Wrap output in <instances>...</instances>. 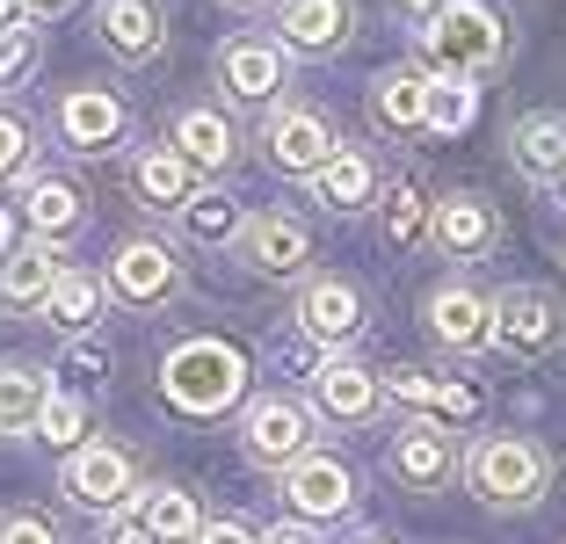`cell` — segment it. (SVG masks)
I'll return each instance as SVG.
<instances>
[{
	"mask_svg": "<svg viewBox=\"0 0 566 544\" xmlns=\"http://www.w3.org/2000/svg\"><path fill=\"white\" fill-rule=\"evenodd\" d=\"M465 487H472V501H480V509L523 515V509H537V501H545L552 458L531 443V436H480V443H472V458H465Z\"/></svg>",
	"mask_w": 566,
	"mask_h": 544,
	"instance_id": "cell-1",
	"label": "cell"
},
{
	"mask_svg": "<svg viewBox=\"0 0 566 544\" xmlns=\"http://www.w3.org/2000/svg\"><path fill=\"white\" fill-rule=\"evenodd\" d=\"M421 51H429V66L443 81H480V73L501 66V51H509V30L486 0H443L429 22H421Z\"/></svg>",
	"mask_w": 566,
	"mask_h": 544,
	"instance_id": "cell-2",
	"label": "cell"
},
{
	"mask_svg": "<svg viewBox=\"0 0 566 544\" xmlns=\"http://www.w3.org/2000/svg\"><path fill=\"white\" fill-rule=\"evenodd\" d=\"M240 378H248V363L226 342H182V348H167V363H160V393H167V407H182V414H226Z\"/></svg>",
	"mask_w": 566,
	"mask_h": 544,
	"instance_id": "cell-3",
	"label": "cell"
},
{
	"mask_svg": "<svg viewBox=\"0 0 566 544\" xmlns=\"http://www.w3.org/2000/svg\"><path fill=\"white\" fill-rule=\"evenodd\" d=\"M59 494L81 515H117L124 501L146 494V487H138V458L124 443H81L66 458V472H59Z\"/></svg>",
	"mask_w": 566,
	"mask_h": 544,
	"instance_id": "cell-4",
	"label": "cell"
},
{
	"mask_svg": "<svg viewBox=\"0 0 566 544\" xmlns=\"http://www.w3.org/2000/svg\"><path fill=\"white\" fill-rule=\"evenodd\" d=\"M240 450H248V464H262V472H291L298 458H313V407L305 399H254L248 421H240Z\"/></svg>",
	"mask_w": 566,
	"mask_h": 544,
	"instance_id": "cell-5",
	"label": "cell"
},
{
	"mask_svg": "<svg viewBox=\"0 0 566 544\" xmlns=\"http://www.w3.org/2000/svg\"><path fill=\"white\" fill-rule=\"evenodd\" d=\"M51 132H59V146L81 153V160H95V153H117L124 132H132V109H124L109 87L81 81L59 95V109H51Z\"/></svg>",
	"mask_w": 566,
	"mask_h": 544,
	"instance_id": "cell-6",
	"label": "cell"
},
{
	"mask_svg": "<svg viewBox=\"0 0 566 544\" xmlns=\"http://www.w3.org/2000/svg\"><path fill=\"white\" fill-rule=\"evenodd\" d=\"M218 87L240 109H276V95L291 87V59H283L276 36H233L218 51Z\"/></svg>",
	"mask_w": 566,
	"mask_h": 544,
	"instance_id": "cell-7",
	"label": "cell"
},
{
	"mask_svg": "<svg viewBox=\"0 0 566 544\" xmlns=\"http://www.w3.org/2000/svg\"><path fill=\"white\" fill-rule=\"evenodd\" d=\"M262 146H269V167H276V175H305V181H313L319 167L342 153V138H334V124H327L319 109H305V102H283V109H269Z\"/></svg>",
	"mask_w": 566,
	"mask_h": 544,
	"instance_id": "cell-8",
	"label": "cell"
},
{
	"mask_svg": "<svg viewBox=\"0 0 566 544\" xmlns=\"http://www.w3.org/2000/svg\"><path fill=\"white\" fill-rule=\"evenodd\" d=\"M102 291L117 297V305H132V313H153V305H167V297L182 291V262H175L160 240H124V248L109 254Z\"/></svg>",
	"mask_w": 566,
	"mask_h": 544,
	"instance_id": "cell-9",
	"label": "cell"
},
{
	"mask_svg": "<svg viewBox=\"0 0 566 544\" xmlns=\"http://www.w3.org/2000/svg\"><path fill=\"white\" fill-rule=\"evenodd\" d=\"M494 348L501 356H523V363L559 348V297L537 291V283H509L494 297Z\"/></svg>",
	"mask_w": 566,
	"mask_h": 544,
	"instance_id": "cell-10",
	"label": "cell"
},
{
	"mask_svg": "<svg viewBox=\"0 0 566 544\" xmlns=\"http://www.w3.org/2000/svg\"><path fill=\"white\" fill-rule=\"evenodd\" d=\"M429 240L450 254V262H480V254L501 240V218H494V203H486L480 189H443V197L429 203Z\"/></svg>",
	"mask_w": 566,
	"mask_h": 544,
	"instance_id": "cell-11",
	"label": "cell"
},
{
	"mask_svg": "<svg viewBox=\"0 0 566 544\" xmlns=\"http://www.w3.org/2000/svg\"><path fill=\"white\" fill-rule=\"evenodd\" d=\"M313 407L327 414V421H342V429H370L378 407H385V378L364 370L356 356H327L313 370Z\"/></svg>",
	"mask_w": 566,
	"mask_h": 544,
	"instance_id": "cell-12",
	"label": "cell"
},
{
	"mask_svg": "<svg viewBox=\"0 0 566 544\" xmlns=\"http://www.w3.org/2000/svg\"><path fill=\"white\" fill-rule=\"evenodd\" d=\"M276 44L298 51V59H334V51H349L356 36V8L349 0H283L276 8Z\"/></svg>",
	"mask_w": 566,
	"mask_h": 544,
	"instance_id": "cell-13",
	"label": "cell"
},
{
	"mask_svg": "<svg viewBox=\"0 0 566 544\" xmlns=\"http://www.w3.org/2000/svg\"><path fill=\"white\" fill-rule=\"evenodd\" d=\"M298 327L313 334V342H327V348H349L356 334L370 327V305H364V291H356L349 276H313L298 291Z\"/></svg>",
	"mask_w": 566,
	"mask_h": 544,
	"instance_id": "cell-14",
	"label": "cell"
},
{
	"mask_svg": "<svg viewBox=\"0 0 566 544\" xmlns=\"http://www.w3.org/2000/svg\"><path fill=\"white\" fill-rule=\"evenodd\" d=\"M283 501H291L305 523H334V515L356 509V472L342 458H327V450H313V458H298L283 472Z\"/></svg>",
	"mask_w": 566,
	"mask_h": 544,
	"instance_id": "cell-15",
	"label": "cell"
},
{
	"mask_svg": "<svg viewBox=\"0 0 566 544\" xmlns=\"http://www.w3.org/2000/svg\"><path fill=\"white\" fill-rule=\"evenodd\" d=\"M95 36L109 59L124 66H153L167 44V22H160V0H95Z\"/></svg>",
	"mask_w": 566,
	"mask_h": 544,
	"instance_id": "cell-16",
	"label": "cell"
},
{
	"mask_svg": "<svg viewBox=\"0 0 566 544\" xmlns=\"http://www.w3.org/2000/svg\"><path fill=\"white\" fill-rule=\"evenodd\" d=\"M385 464H392V479H400L407 494H443L450 479H458V443H450L436 421H415V429L392 436Z\"/></svg>",
	"mask_w": 566,
	"mask_h": 544,
	"instance_id": "cell-17",
	"label": "cell"
},
{
	"mask_svg": "<svg viewBox=\"0 0 566 544\" xmlns=\"http://www.w3.org/2000/svg\"><path fill=\"white\" fill-rule=\"evenodd\" d=\"M240 262H248L254 276H298V269L313 262V232H305L298 218H283V211H262L240 232Z\"/></svg>",
	"mask_w": 566,
	"mask_h": 544,
	"instance_id": "cell-18",
	"label": "cell"
},
{
	"mask_svg": "<svg viewBox=\"0 0 566 544\" xmlns=\"http://www.w3.org/2000/svg\"><path fill=\"white\" fill-rule=\"evenodd\" d=\"M167 146L182 153L197 175H226L240 153V132L226 124V109H211V102H189V109H175V124H167Z\"/></svg>",
	"mask_w": 566,
	"mask_h": 544,
	"instance_id": "cell-19",
	"label": "cell"
},
{
	"mask_svg": "<svg viewBox=\"0 0 566 544\" xmlns=\"http://www.w3.org/2000/svg\"><path fill=\"white\" fill-rule=\"evenodd\" d=\"M429 334L443 348H458V356L494 348V297H480L472 283H443V291L429 297Z\"/></svg>",
	"mask_w": 566,
	"mask_h": 544,
	"instance_id": "cell-20",
	"label": "cell"
},
{
	"mask_svg": "<svg viewBox=\"0 0 566 544\" xmlns=\"http://www.w3.org/2000/svg\"><path fill=\"white\" fill-rule=\"evenodd\" d=\"M370 124L385 138H407V132H429V73L415 66H385L370 81Z\"/></svg>",
	"mask_w": 566,
	"mask_h": 544,
	"instance_id": "cell-21",
	"label": "cell"
},
{
	"mask_svg": "<svg viewBox=\"0 0 566 544\" xmlns=\"http://www.w3.org/2000/svg\"><path fill=\"white\" fill-rule=\"evenodd\" d=\"M22 218L36 226V240H73V232L87 226V197H81V181L73 175H30L22 181Z\"/></svg>",
	"mask_w": 566,
	"mask_h": 544,
	"instance_id": "cell-22",
	"label": "cell"
},
{
	"mask_svg": "<svg viewBox=\"0 0 566 544\" xmlns=\"http://www.w3.org/2000/svg\"><path fill=\"white\" fill-rule=\"evenodd\" d=\"M66 276V262H59V248L51 240H30V248H15L8 262H0V313H44L51 283Z\"/></svg>",
	"mask_w": 566,
	"mask_h": 544,
	"instance_id": "cell-23",
	"label": "cell"
},
{
	"mask_svg": "<svg viewBox=\"0 0 566 544\" xmlns=\"http://www.w3.org/2000/svg\"><path fill=\"white\" fill-rule=\"evenodd\" d=\"M132 189H138V203H146V211H182V203L197 197V167H189L182 153L160 138V146H146L132 160Z\"/></svg>",
	"mask_w": 566,
	"mask_h": 544,
	"instance_id": "cell-24",
	"label": "cell"
},
{
	"mask_svg": "<svg viewBox=\"0 0 566 544\" xmlns=\"http://www.w3.org/2000/svg\"><path fill=\"white\" fill-rule=\"evenodd\" d=\"M378 160H370L364 146H342L327 167L313 175V203H327V211H370L378 203Z\"/></svg>",
	"mask_w": 566,
	"mask_h": 544,
	"instance_id": "cell-25",
	"label": "cell"
},
{
	"mask_svg": "<svg viewBox=\"0 0 566 544\" xmlns=\"http://www.w3.org/2000/svg\"><path fill=\"white\" fill-rule=\"evenodd\" d=\"M51 407V370L30 356H0V436L36 429V414Z\"/></svg>",
	"mask_w": 566,
	"mask_h": 544,
	"instance_id": "cell-26",
	"label": "cell"
},
{
	"mask_svg": "<svg viewBox=\"0 0 566 544\" xmlns=\"http://www.w3.org/2000/svg\"><path fill=\"white\" fill-rule=\"evenodd\" d=\"M509 146H516V167L537 181H559L566 175V116L559 109H537V116H516V132H509Z\"/></svg>",
	"mask_w": 566,
	"mask_h": 544,
	"instance_id": "cell-27",
	"label": "cell"
},
{
	"mask_svg": "<svg viewBox=\"0 0 566 544\" xmlns=\"http://www.w3.org/2000/svg\"><path fill=\"white\" fill-rule=\"evenodd\" d=\"M138 530H146L153 544H197V530H203L197 494H189V487H146V494H138Z\"/></svg>",
	"mask_w": 566,
	"mask_h": 544,
	"instance_id": "cell-28",
	"label": "cell"
},
{
	"mask_svg": "<svg viewBox=\"0 0 566 544\" xmlns=\"http://www.w3.org/2000/svg\"><path fill=\"white\" fill-rule=\"evenodd\" d=\"M95 313H102V276H87V269H66V276L51 283L44 320H51L59 334H73V342H81V334L95 327Z\"/></svg>",
	"mask_w": 566,
	"mask_h": 544,
	"instance_id": "cell-29",
	"label": "cell"
},
{
	"mask_svg": "<svg viewBox=\"0 0 566 544\" xmlns=\"http://www.w3.org/2000/svg\"><path fill=\"white\" fill-rule=\"evenodd\" d=\"M175 218H182V232L197 240V248H226V240H240V232H248V218H240V203L226 197V189H197V197H189Z\"/></svg>",
	"mask_w": 566,
	"mask_h": 544,
	"instance_id": "cell-30",
	"label": "cell"
},
{
	"mask_svg": "<svg viewBox=\"0 0 566 544\" xmlns=\"http://www.w3.org/2000/svg\"><path fill=\"white\" fill-rule=\"evenodd\" d=\"M370 211H378L385 248H415L421 232H429V203H421V189H415V181H385Z\"/></svg>",
	"mask_w": 566,
	"mask_h": 544,
	"instance_id": "cell-31",
	"label": "cell"
},
{
	"mask_svg": "<svg viewBox=\"0 0 566 544\" xmlns=\"http://www.w3.org/2000/svg\"><path fill=\"white\" fill-rule=\"evenodd\" d=\"M44 66V30L36 22H15V30H0V95H15V87L36 81Z\"/></svg>",
	"mask_w": 566,
	"mask_h": 544,
	"instance_id": "cell-32",
	"label": "cell"
},
{
	"mask_svg": "<svg viewBox=\"0 0 566 544\" xmlns=\"http://www.w3.org/2000/svg\"><path fill=\"white\" fill-rule=\"evenodd\" d=\"M480 116V87L472 81H429V132L436 138H458Z\"/></svg>",
	"mask_w": 566,
	"mask_h": 544,
	"instance_id": "cell-33",
	"label": "cell"
},
{
	"mask_svg": "<svg viewBox=\"0 0 566 544\" xmlns=\"http://www.w3.org/2000/svg\"><path fill=\"white\" fill-rule=\"evenodd\" d=\"M36 436H44L51 450H81V436H87V407L73 393H51V407L36 414Z\"/></svg>",
	"mask_w": 566,
	"mask_h": 544,
	"instance_id": "cell-34",
	"label": "cell"
},
{
	"mask_svg": "<svg viewBox=\"0 0 566 544\" xmlns=\"http://www.w3.org/2000/svg\"><path fill=\"white\" fill-rule=\"evenodd\" d=\"M30 153H36V132L22 124L15 109H0V181H30Z\"/></svg>",
	"mask_w": 566,
	"mask_h": 544,
	"instance_id": "cell-35",
	"label": "cell"
},
{
	"mask_svg": "<svg viewBox=\"0 0 566 544\" xmlns=\"http://www.w3.org/2000/svg\"><path fill=\"white\" fill-rule=\"evenodd\" d=\"M0 544H66V530L44 509H0Z\"/></svg>",
	"mask_w": 566,
	"mask_h": 544,
	"instance_id": "cell-36",
	"label": "cell"
},
{
	"mask_svg": "<svg viewBox=\"0 0 566 544\" xmlns=\"http://www.w3.org/2000/svg\"><path fill=\"white\" fill-rule=\"evenodd\" d=\"M59 378H73V385H102V378H109V348L81 334V342L66 348V363H59Z\"/></svg>",
	"mask_w": 566,
	"mask_h": 544,
	"instance_id": "cell-37",
	"label": "cell"
},
{
	"mask_svg": "<svg viewBox=\"0 0 566 544\" xmlns=\"http://www.w3.org/2000/svg\"><path fill=\"white\" fill-rule=\"evenodd\" d=\"M429 407H436V414H458V421H472V414H480V393H472V385H450V378H436Z\"/></svg>",
	"mask_w": 566,
	"mask_h": 544,
	"instance_id": "cell-38",
	"label": "cell"
},
{
	"mask_svg": "<svg viewBox=\"0 0 566 544\" xmlns=\"http://www.w3.org/2000/svg\"><path fill=\"white\" fill-rule=\"evenodd\" d=\"M385 393H392V399H407V407H429L436 378H429V370H392V378H385Z\"/></svg>",
	"mask_w": 566,
	"mask_h": 544,
	"instance_id": "cell-39",
	"label": "cell"
},
{
	"mask_svg": "<svg viewBox=\"0 0 566 544\" xmlns=\"http://www.w3.org/2000/svg\"><path fill=\"white\" fill-rule=\"evenodd\" d=\"M197 544H262V537H254L248 523H233V515H226V523H203V530H197Z\"/></svg>",
	"mask_w": 566,
	"mask_h": 544,
	"instance_id": "cell-40",
	"label": "cell"
},
{
	"mask_svg": "<svg viewBox=\"0 0 566 544\" xmlns=\"http://www.w3.org/2000/svg\"><path fill=\"white\" fill-rule=\"evenodd\" d=\"M95 544H153V537H146V530H138V523H109V530H102Z\"/></svg>",
	"mask_w": 566,
	"mask_h": 544,
	"instance_id": "cell-41",
	"label": "cell"
},
{
	"mask_svg": "<svg viewBox=\"0 0 566 544\" xmlns=\"http://www.w3.org/2000/svg\"><path fill=\"white\" fill-rule=\"evenodd\" d=\"M15 254V218H8V203H0V262Z\"/></svg>",
	"mask_w": 566,
	"mask_h": 544,
	"instance_id": "cell-42",
	"label": "cell"
},
{
	"mask_svg": "<svg viewBox=\"0 0 566 544\" xmlns=\"http://www.w3.org/2000/svg\"><path fill=\"white\" fill-rule=\"evenodd\" d=\"M22 8H30V15H36V22H44V15H66L73 0H22Z\"/></svg>",
	"mask_w": 566,
	"mask_h": 544,
	"instance_id": "cell-43",
	"label": "cell"
},
{
	"mask_svg": "<svg viewBox=\"0 0 566 544\" xmlns=\"http://www.w3.org/2000/svg\"><path fill=\"white\" fill-rule=\"evenodd\" d=\"M15 22H30V8L22 0H0V30H15Z\"/></svg>",
	"mask_w": 566,
	"mask_h": 544,
	"instance_id": "cell-44",
	"label": "cell"
},
{
	"mask_svg": "<svg viewBox=\"0 0 566 544\" xmlns=\"http://www.w3.org/2000/svg\"><path fill=\"white\" fill-rule=\"evenodd\" d=\"M262 544H313V537H305V530H283V523H276V530H262Z\"/></svg>",
	"mask_w": 566,
	"mask_h": 544,
	"instance_id": "cell-45",
	"label": "cell"
},
{
	"mask_svg": "<svg viewBox=\"0 0 566 544\" xmlns=\"http://www.w3.org/2000/svg\"><path fill=\"white\" fill-rule=\"evenodd\" d=\"M226 8H262V0H226Z\"/></svg>",
	"mask_w": 566,
	"mask_h": 544,
	"instance_id": "cell-46",
	"label": "cell"
},
{
	"mask_svg": "<svg viewBox=\"0 0 566 544\" xmlns=\"http://www.w3.org/2000/svg\"><path fill=\"white\" fill-rule=\"evenodd\" d=\"M559 203H566V175H559Z\"/></svg>",
	"mask_w": 566,
	"mask_h": 544,
	"instance_id": "cell-47",
	"label": "cell"
},
{
	"mask_svg": "<svg viewBox=\"0 0 566 544\" xmlns=\"http://www.w3.org/2000/svg\"><path fill=\"white\" fill-rule=\"evenodd\" d=\"M364 544H392V537H364Z\"/></svg>",
	"mask_w": 566,
	"mask_h": 544,
	"instance_id": "cell-48",
	"label": "cell"
}]
</instances>
